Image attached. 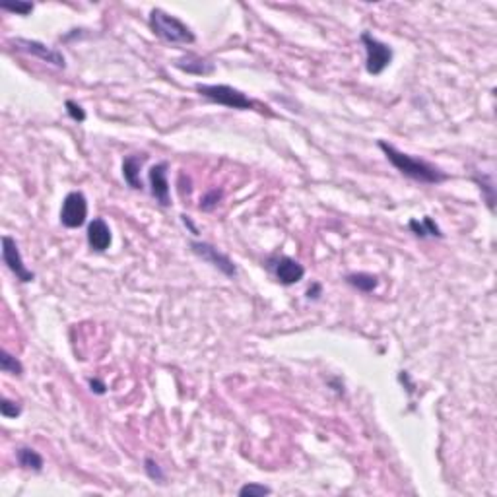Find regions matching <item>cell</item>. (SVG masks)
<instances>
[{
    "mask_svg": "<svg viewBox=\"0 0 497 497\" xmlns=\"http://www.w3.org/2000/svg\"><path fill=\"white\" fill-rule=\"evenodd\" d=\"M2 10L14 12L18 16H27L30 12H34V4L32 2H16V4H2Z\"/></svg>",
    "mask_w": 497,
    "mask_h": 497,
    "instance_id": "22",
    "label": "cell"
},
{
    "mask_svg": "<svg viewBox=\"0 0 497 497\" xmlns=\"http://www.w3.org/2000/svg\"><path fill=\"white\" fill-rule=\"evenodd\" d=\"M190 251L197 254L199 258H202L204 263H208L214 268H218L221 274H225L228 278L237 276V266L233 263L228 254L220 253L214 245L206 243V241H190Z\"/></svg>",
    "mask_w": 497,
    "mask_h": 497,
    "instance_id": "6",
    "label": "cell"
},
{
    "mask_svg": "<svg viewBox=\"0 0 497 497\" xmlns=\"http://www.w3.org/2000/svg\"><path fill=\"white\" fill-rule=\"evenodd\" d=\"M268 268L274 272L276 280L282 286H294L303 280L305 276V268L299 265L298 261L289 258V256H274L268 261Z\"/></svg>",
    "mask_w": 497,
    "mask_h": 497,
    "instance_id": "9",
    "label": "cell"
},
{
    "mask_svg": "<svg viewBox=\"0 0 497 497\" xmlns=\"http://www.w3.org/2000/svg\"><path fill=\"white\" fill-rule=\"evenodd\" d=\"M86 220H88V200L84 197V192L80 190L68 192L60 208V223L68 230H76L82 228Z\"/></svg>",
    "mask_w": 497,
    "mask_h": 497,
    "instance_id": "5",
    "label": "cell"
},
{
    "mask_svg": "<svg viewBox=\"0 0 497 497\" xmlns=\"http://www.w3.org/2000/svg\"><path fill=\"white\" fill-rule=\"evenodd\" d=\"M410 232L414 233V235H418V237H439L441 239L443 233L439 230V225L435 223V221L431 220L430 216H423V220L418 221V220H412L408 223Z\"/></svg>",
    "mask_w": 497,
    "mask_h": 497,
    "instance_id": "16",
    "label": "cell"
},
{
    "mask_svg": "<svg viewBox=\"0 0 497 497\" xmlns=\"http://www.w3.org/2000/svg\"><path fill=\"white\" fill-rule=\"evenodd\" d=\"M16 459H18V464L25 468V470H34V472H41L43 470V456L34 451V449H30V447H20L18 451H16Z\"/></svg>",
    "mask_w": 497,
    "mask_h": 497,
    "instance_id": "14",
    "label": "cell"
},
{
    "mask_svg": "<svg viewBox=\"0 0 497 497\" xmlns=\"http://www.w3.org/2000/svg\"><path fill=\"white\" fill-rule=\"evenodd\" d=\"M89 387H91V390H93L96 395H105V390H107L105 383L100 381V379H89Z\"/></svg>",
    "mask_w": 497,
    "mask_h": 497,
    "instance_id": "24",
    "label": "cell"
},
{
    "mask_svg": "<svg viewBox=\"0 0 497 497\" xmlns=\"http://www.w3.org/2000/svg\"><path fill=\"white\" fill-rule=\"evenodd\" d=\"M144 470H146V476L150 478V480H154L157 484H166V474H164V470H162V466L155 463L154 459H146L144 461Z\"/></svg>",
    "mask_w": 497,
    "mask_h": 497,
    "instance_id": "18",
    "label": "cell"
},
{
    "mask_svg": "<svg viewBox=\"0 0 497 497\" xmlns=\"http://www.w3.org/2000/svg\"><path fill=\"white\" fill-rule=\"evenodd\" d=\"M173 65H175V68H179V70H183V72H187V74H195V76H210V74L216 72V65H214L212 60L202 58V56L199 55H192V53L177 58Z\"/></svg>",
    "mask_w": 497,
    "mask_h": 497,
    "instance_id": "12",
    "label": "cell"
},
{
    "mask_svg": "<svg viewBox=\"0 0 497 497\" xmlns=\"http://www.w3.org/2000/svg\"><path fill=\"white\" fill-rule=\"evenodd\" d=\"M0 414L4 418H18L22 414V406L18 402H14V400L2 397V400H0Z\"/></svg>",
    "mask_w": 497,
    "mask_h": 497,
    "instance_id": "21",
    "label": "cell"
},
{
    "mask_svg": "<svg viewBox=\"0 0 497 497\" xmlns=\"http://www.w3.org/2000/svg\"><path fill=\"white\" fill-rule=\"evenodd\" d=\"M379 148L383 150V154L387 155V159L395 166V169L400 171L404 177L414 179V181L423 183V185H439V183L449 179V175L445 171H441L439 167L431 166V164L423 162V159L404 154V152L397 150L393 144L385 142V140H379Z\"/></svg>",
    "mask_w": 497,
    "mask_h": 497,
    "instance_id": "1",
    "label": "cell"
},
{
    "mask_svg": "<svg viewBox=\"0 0 497 497\" xmlns=\"http://www.w3.org/2000/svg\"><path fill=\"white\" fill-rule=\"evenodd\" d=\"M67 113L72 121H76V122L86 121V111L82 109V105H78L76 101H72V100L67 101Z\"/></svg>",
    "mask_w": 497,
    "mask_h": 497,
    "instance_id": "23",
    "label": "cell"
},
{
    "mask_svg": "<svg viewBox=\"0 0 497 497\" xmlns=\"http://www.w3.org/2000/svg\"><path fill=\"white\" fill-rule=\"evenodd\" d=\"M181 218H183V223H185V225H188V228H190V232L195 233V235H197V233H199V230H197V228H195V223H192V221H190V218H188V216H185V214H183V216H181Z\"/></svg>",
    "mask_w": 497,
    "mask_h": 497,
    "instance_id": "26",
    "label": "cell"
},
{
    "mask_svg": "<svg viewBox=\"0 0 497 497\" xmlns=\"http://www.w3.org/2000/svg\"><path fill=\"white\" fill-rule=\"evenodd\" d=\"M195 89L199 91L202 98L214 101L218 105H225L232 109H254V101L249 100L243 91L225 86V84H197Z\"/></svg>",
    "mask_w": 497,
    "mask_h": 497,
    "instance_id": "3",
    "label": "cell"
},
{
    "mask_svg": "<svg viewBox=\"0 0 497 497\" xmlns=\"http://www.w3.org/2000/svg\"><path fill=\"white\" fill-rule=\"evenodd\" d=\"M111 241H113V237H111V230H109V225L105 223L103 218H93V220L89 221L88 223V243L93 251H98V253L107 251V249L111 247Z\"/></svg>",
    "mask_w": 497,
    "mask_h": 497,
    "instance_id": "11",
    "label": "cell"
},
{
    "mask_svg": "<svg viewBox=\"0 0 497 497\" xmlns=\"http://www.w3.org/2000/svg\"><path fill=\"white\" fill-rule=\"evenodd\" d=\"M320 296H322V287H320V284H313V286L307 289V299H319Z\"/></svg>",
    "mask_w": 497,
    "mask_h": 497,
    "instance_id": "25",
    "label": "cell"
},
{
    "mask_svg": "<svg viewBox=\"0 0 497 497\" xmlns=\"http://www.w3.org/2000/svg\"><path fill=\"white\" fill-rule=\"evenodd\" d=\"M150 27L157 37L173 45H192L197 41V35L187 23L181 22L179 18L167 14L162 8H154L150 12Z\"/></svg>",
    "mask_w": 497,
    "mask_h": 497,
    "instance_id": "2",
    "label": "cell"
},
{
    "mask_svg": "<svg viewBox=\"0 0 497 497\" xmlns=\"http://www.w3.org/2000/svg\"><path fill=\"white\" fill-rule=\"evenodd\" d=\"M360 41H362V45L365 47V55H367L365 56V70H367L371 76L383 74L388 68V65L393 63V56H395L393 49H390L387 43L375 39L371 34H367V32L362 34Z\"/></svg>",
    "mask_w": 497,
    "mask_h": 497,
    "instance_id": "4",
    "label": "cell"
},
{
    "mask_svg": "<svg viewBox=\"0 0 497 497\" xmlns=\"http://www.w3.org/2000/svg\"><path fill=\"white\" fill-rule=\"evenodd\" d=\"M2 261H4V265L10 268L12 274L18 278L22 284H30V282L35 280L34 272L23 265L22 253H20V249H18V243H16V239L10 237V235H4V237H2Z\"/></svg>",
    "mask_w": 497,
    "mask_h": 497,
    "instance_id": "7",
    "label": "cell"
},
{
    "mask_svg": "<svg viewBox=\"0 0 497 497\" xmlns=\"http://www.w3.org/2000/svg\"><path fill=\"white\" fill-rule=\"evenodd\" d=\"M167 169L169 164L167 162H159L155 164L150 171H148V179H150V192L155 199L159 206H171V195H169V181H167Z\"/></svg>",
    "mask_w": 497,
    "mask_h": 497,
    "instance_id": "10",
    "label": "cell"
},
{
    "mask_svg": "<svg viewBox=\"0 0 497 497\" xmlns=\"http://www.w3.org/2000/svg\"><path fill=\"white\" fill-rule=\"evenodd\" d=\"M0 369L2 373H8V375H16L20 377L23 373V365L18 357L8 352V350H2L0 352Z\"/></svg>",
    "mask_w": 497,
    "mask_h": 497,
    "instance_id": "17",
    "label": "cell"
},
{
    "mask_svg": "<svg viewBox=\"0 0 497 497\" xmlns=\"http://www.w3.org/2000/svg\"><path fill=\"white\" fill-rule=\"evenodd\" d=\"M223 199V190H218V188H212V190H208L204 197H202V200H200V210H204V212H212L218 204H220V200Z\"/></svg>",
    "mask_w": 497,
    "mask_h": 497,
    "instance_id": "19",
    "label": "cell"
},
{
    "mask_svg": "<svg viewBox=\"0 0 497 497\" xmlns=\"http://www.w3.org/2000/svg\"><path fill=\"white\" fill-rule=\"evenodd\" d=\"M346 284L355 287L357 291L371 294L379 286V278L373 276V274H367V272H352V274L346 276Z\"/></svg>",
    "mask_w": 497,
    "mask_h": 497,
    "instance_id": "15",
    "label": "cell"
},
{
    "mask_svg": "<svg viewBox=\"0 0 497 497\" xmlns=\"http://www.w3.org/2000/svg\"><path fill=\"white\" fill-rule=\"evenodd\" d=\"M146 159H148V154H133L122 159V177L126 181V185L134 190H144L140 169L146 164Z\"/></svg>",
    "mask_w": 497,
    "mask_h": 497,
    "instance_id": "13",
    "label": "cell"
},
{
    "mask_svg": "<svg viewBox=\"0 0 497 497\" xmlns=\"http://www.w3.org/2000/svg\"><path fill=\"white\" fill-rule=\"evenodd\" d=\"M272 489L268 486H263V484H245L241 489H239V496L241 497H263V496H270Z\"/></svg>",
    "mask_w": 497,
    "mask_h": 497,
    "instance_id": "20",
    "label": "cell"
},
{
    "mask_svg": "<svg viewBox=\"0 0 497 497\" xmlns=\"http://www.w3.org/2000/svg\"><path fill=\"white\" fill-rule=\"evenodd\" d=\"M12 45L16 51H22V53H27V55L37 56L41 58L45 63L53 65L56 68H65L67 67V58L60 51L56 49H51L49 45L41 43V41H35V39H23V37H16L12 39Z\"/></svg>",
    "mask_w": 497,
    "mask_h": 497,
    "instance_id": "8",
    "label": "cell"
}]
</instances>
